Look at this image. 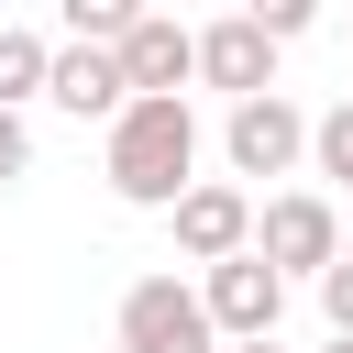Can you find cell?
<instances>
[{
    "instance_id": "1",
    "label": "cell",
    "mask_w": 353,
    "mask_h": 353,
    "mask_svg": "<svg viewBox=\"0 0 353 353\" xmlns=\"http://www.w3.org/2000/svg\"><path fill=\"white\" fill-rule=\"evenodd\" d=\"M99 165H110V199L121 210H176L199 188V110L188 99H121Z\"/></svg>"
},
{
    "instance_id": "2",
    "label": "cell",
    "mask_w": 353,
    "mask_h": 353,
    "mask_svg": "<svg viewBox=\"0 0 353 353\" xmlns=\"http://www.w3.org/2000/svg\"><path fill=\"white\" fill-rule=\"evenodd\" d=\"M254 254H265L276 276H309V287H320V276L342 265V210L309 199V188H287V199L254 210Z\"/></svg>"
},
{
    "instance_id": "3",
    "label": "cell",
    "mask_w": 353,
    "mask_h": 353,
    "mask_svg": "<svg viewBox=\"0 0 353 353\" xmlns=\"http://www.w3.org/2000/svg\"><path fill=\"white\" fill-rule=\"evenodd\" d=\"M121 353H221V331H210L188 276H132L121 287Z\"/></svg>"
},
{
    "instance_id": "4",
    "label": "cell",
    "mask_w": 353,
    "mask_h": 353,
    "mask_svg": "<svg viewBox=\"0 0 353 353\" xmlns=\"http://www.w3.org/2000/svg\"><path fill=\"white\" fill-rule=\"evenodd\" d=\"M221 154H232V176H298L309 165V110L298 99H232V121H221Z\"/></svg>"
},
{
    "instance_id": "5",
    "label": "cell",
    "mask_w": 353,
    "mask_h": 353,
    "mask_svg": "<svg viewBox=\"0 0 353 353\" xmlns=\"http://www.w3.org/2000/svg\"><path fill=\"white\" fill-rule=\"evenodd\" d=\"M199 309H210V331H221V342H276L287 276H276L265 254H232V265H210V276H199Z\"/></svg>"
},
{
    "instance_id": "6",
    "label": "cell",
    "mask_w": 353,
    "mask_h": 353,
    "mask_svg": "<svg viewBox=\"0 0 353 353\" xmlns=\"http://www.w3.org/2000/svg\"><path fill=\"white\" fill-rule=\"evenodd\" d=\"M165 221H176V254H188L199 276H210V265H232V254H254V199H243L232 176H199Z\"/></svg>"
},
{
    "instance_id": "7",
    "label": "cell",
    "mask_w": 353,
    "mask_h": 353,
    "mask_svg": "<svg viewBox=\"0 0 353 353\" xmlns=\"http://www.w3.org/2000/svg\"><path fill=\"white\" fill-rule=\"evenodd\" d=\"M110 66H121V88H132V99H188V77H199V33H188V22H165V11H143V22L110 44Z\"/></svg>"
},
{
    "instance_id": "8",
    "label": "cell",
    "mask_w": 353,
    "mask_h": 353,
    "mask_svg": "<svg viewBox=\"0 0 353 353\" xmlns=\"http://www.w3.org/2000/svg\"><path fill=\"white\" fill-rule=\"evenodd\" d=\"M199 77H210V88H232V99H265V88H276V44L254 33V11L199 22Z\"/></svg>"
},
{
    "instance_id": "9",
    "label": "cell",
    "mask_w": 353,
    "mask_h": 353,
    "mask_svg": "<svg viewBox=\"0 0 353 353\" xmlns=\"http://www.w3.org/2000/svg\"><path fill=\"white\" fill-rule=\"evenodd\" d=\"M44 99L66 110V121H121V66L99 55V44H55V66H44Z\"/></svg>"
},
{
    "instance_id": "10",
    "label": "cell",
    "mask_w": 353,
    "mask_h": 353,
    "mask_svg": "<svg viewBox=\"0 0 353 353\" xmlns=\"http://www.w3.org/2000/svg\"><path fill=\"white\" fill-rule=\"evenodd\" d=\"M44 66H55V44H44V33H22V22H0V110L44 99Z\"/></svg>"
},
{
    "instance_id": "11",
    "label": "cell",
    "mask_w": 353,
    "mask_h": 353,
    "mask_svg": "<svg viewBox=\"0 0 353 353\" xmlns=\"http://www.w3.org/2000/svg\"><path fill=\"white\" fill-rule=\"evenodd\" d=\"M309 165H320V176H331V188H342V199H353V99H342V110H320V121H309Z\"/></svg>"
},
{
    "instance_id": "12",
    "label": "cell",
    "mask_w": 353,
    "mask_h": 353,
    "mask_svg": "<svg viewBox=\"0 0 353 353\" xmlns=\"http://www.w3.org/2000/svg\"><path fill=\"white\" fill-rule=\"evenodd\" d=\"M132 22H143L132 0H66V44H99V55H110V44L132 33Z\"/></svg>"
},
{
    "instance_id": "13",
    "label": "cell",
    "mask_w": 353,
    "mask_h": 353,
    "mask_svg": "<svg viewBox=\"0 0 353 353\" xmlns=\"http://www.w3.org/2000/svg\"><path fill=\"white\" fill-rule=\"evenodd\" d=\"M320 320H331V342H353V243H342V265L320 276Z\"/></svg>"
},
{
    "instance_id": "14",
    "label": "cell",
    "mask_w": 353,
    "mask_h": 353,
    "mask_svg": "<svg viewBox=\"0 0 353 353\" xmlns=\"http://www.w3.org/2000/svg\"><path fill=\"white\" fill-rule=\"evenodd\" d=\"M309 22H320V11H309V0H265V11H254V33H265V44H298V33H309Z\"/></svg>"
},
{
    "instance_id": "15",
    "label": "cell",
    "mask_w": 353,
    "mask_h": 353,
    "mask_svg": "<svg viewBox=\"0 0 353 353\" xmlns=\"http://www.w3.org/2000/svg\"><path fill=\"white\" fill-rule=\"evenodd\" d=\"M22 165H33V132H22V110H0V188H11Z\"/></svg>"
},
{
    "instance_id": "16",
    "label": "cell",
    "mask_w": 353,
    "mask_h": 353,
    "mask_svg": "<svg viewBox=\"0 0 353 353\" xmlns=\"http://www.w3.org/2000/svg\"><path fill=\"white\" fill-rule=\"evenodd\" d=\"M221 353H276V342H221Z\"/></svg>"
},
{
    "instance_id": "17",
    "label": "cell",
    "mask_w": 353,
    "mask_h": 353,
    "mask_svg": "<svg viewBox=\"0 0 353 353\" xmlns=\"http://www.w3.org/2000/svg\"><path fill=\"white\" fill-rule=\"evenodd\" d=\"M320 353H353V342H320Z\"/></svg>"
}]
</instances>
